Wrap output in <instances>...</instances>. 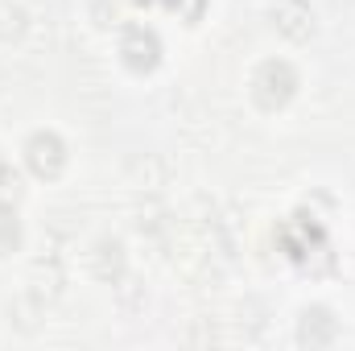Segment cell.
<instances>
[{"mask_svg": "<svg viewBox=\"0 0 355 351\" xmlns=\"http://www.w3.org/2000/svg\"><path fill=\"white\" fill-rule=\"evenodd\" d=\"M293 91H297V75H293V67L289 62H265L257 75H252V99L265 108V112H277V108H285L289 99H293Z\"/></svg>", "mask_w": 355, "mask_h": 351, "instance_id": "6da1fadb", "label": "cell"}, {"mask_svg": "<svg viewBox=\"0 0 355 351\" xmlns=\"http://www.w3.org/2000/svg\"><path fill=\"white\" fill-rule=\"evenodd\" d=\"M25 162H29V170L37 178H58L62 166H67V145H62V137H54V132H33V137L25 141Z\"/></svg>", "mask_w": 355, "mask_h": 351, "instance_id": "7a4b0ae2", "label": "cell"}, {"mask_svg": "<svg viewBox=\"0 0 355 351\" xmlns=\"http://www.w3.org/2000/svg\"><path fill=\"white\" fill-rule=\"evenodd\" d=\"M120 54H124V62H128L132 71H153L157 58H162V42H157L153 29L132 25V29L124 33V42H120Z\"/></svg>", "mask_w": 355, "mask_h": 351, "instance_id": "3957f363", "label": "cell"}, {"mask_svg": "<svg viewBox=\"0 0 355 351\" xmlns=\"http://www.w3.org/2000/svg\"><path fill=\"white\" fill-rule=\"evenodd\" d=\"M272 21H277V29H281L285 37H293V42H306V37L314 33V12H310L306 0H281V4L272 8Z\"/></svg>", "mask_w": 355, "mask_h": 351, "instance_id": "277c9868", "label": "cell"}, {"mask_svg": "<svg viewBox=\"0 0 355 351\" xmlns=\"http://www.w3.org/2000/svg\"><path fill=\"white\" fill-rule=\"evenodd\" d=\"M297 335H302V343H331V339H335V318H331V310H322V306L306 310Z\"/></svg>", "mask_w": 355, "mask_h": 351, "instance_id": "5b68a950", "label": "cell"}, {"mask_svg": "<svg viewBox=\"0 0 355 351\" xmlns=\"http://www.w3.org/2000/svg\"><path fill=\"white\" fill-rule=\"evenodd\" d=\"M95 277H103V281H112V277H120L124 273V248H120V240H103V244H95Z\"/></svg>", "mask_w": 355, "mask_h": 351, "instance_id": "8992f818", "label": "cell"}, {"mask_svg": "<svg viewBox=\"0 0 355 351\" xmlns=\"http://www.w3.org/2000/svg\"><path fill=\"white\" fill-rule=\"evenodd\" d=\"M21 194H25L21 174H17L12 166H4V162H0V211H12V207L21 203Z\"/></svg>", "mask_w": 355, "mask_h": 351, "instance_id": "52a82bcc", "label": "cell"}, {"mask_svg": "<svg viewBox=\"0 0 355 351\" xmlns=\"http://www.w3.org/2000/svg\"><path fill=\"white\" fill-rule=\"evenodd\" d=\"M17 240H21V228H17L12 211H0V257H8L17 248Z\"/></svg>", "mask_w": 355, "mask_h": 351, "instance_id": "ba28073f", "label": "cell"}]
</instances>
